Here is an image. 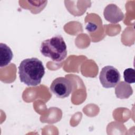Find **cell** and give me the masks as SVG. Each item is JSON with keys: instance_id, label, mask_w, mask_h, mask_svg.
Here are the masks:
<instances>
[{"instance_id": "obj_1", "label": "cell", "mask_w": 135, "mask_h": 135, "mask_svg": "<svg viewBox=\"0 0 135 135\" xmlns=\"http://www.w3.org/2000/svg\"><path fill=\"white\" fill-rule=\"evenodd\" d=\"M45 74L42 62L36 57L23 60L18 66V74L21 82L27 86L39 85Z\"/></svg>"}, {"instance_id": "obj_2", "label": "cell", "mask_w": 135, "mask_h": 135, "mask_svg": "<svg viewBox=\"0 0 135 135\" xmlns=\"http://www.w3.org/2000/svg\"><path fill=\"white\" fill-rule=\"evenodd\" d=\"M40 50L43 56L49 57L56 62L62 61L67 55L66 45L60 35L44 40L41 43Z\"/></svg>"}, {"instance_id": "obj_3", "label": "cell", "mask_w": 135, "mask_h": 135, "mask_svg": "<svg viewBox=\"0 0 135 135\" xmlns=\"http://www.w3.org/2000/svg\"><path fill=\"white\" fill-rule=\"evenodd\" d=\"M120 74L113 66H104L101 70L99 80L102 86L105 88H114L120 82Z\"/></svg>"}, {"instance_id": "obj_4", "label": "cell", "mask_w": 135, "mask_h": 135, "mask_svg": "<svg viewBox=\"0 0 135 135\" xmlns=\"http://www.w3.org/2000/svg\"><path fill=\"white\" fill-rule=\"evenodd\" d=\"M50 89L52 93L59 98H65L72 92L71 81L66 77H59L52 82Z\"/></svg>"}, {"instance_id": "obj_5", "label": "cell", "mask_w": 135, "mask_h": 135, "mask_svg": "<svg viewBox=\"0 0 135 135\" xmlns=\"http://www.w3.org/2000/svg\"><path fill=\"white\" fill-rule=\"evenodd\" d=\"M103 15L107 21L113 24L122 21L124 17L121 9L114 4H110L105 7Z\"/></svg>"}, {"instance_id": "obj_6", "label": "cell", "mask_w": 135, "mask_h": 135, "mask_svg": "<svg viewBox=\"0 0 135 135\" xmlns=\"http://www.w3.org/2000/svg\"><path fill=\"white\" fill-rule=\"evenodd\" d=\"M13 57V52L11 48L6 44H0V67L7 66L11 61Z\"/></svg>"}, {"instance_id": "obj_7", "label": "cell", "mask_w": 135, "mask_h": 135, "mask_svg": "<svg viewBox=\"0 0 135 135\" xmlns=\"http://www.w3.org/2000/svg\"><path fill=\"white\" fill-rule=\"evenodd\" d=\"M115 89V94L118 98L127 99L133 93L131 86L128 83L121 81L117 84Z\"/></svg>"}, {"instance_id": "obj_8", "label": "cell", "mask_w": 135, "mask_h": 135, "mask_svg": "<svg viewBox=\"0 0 135 135\" xmlns=\"http://www.w3.org/2000/svg\"><path fill=\"white\" fill-rule=\"evenodd\" d=\"M123 78L126 82L133 83L135 82V70L132 68H128L123 72Z\"/></svg>"}]
</instances>
